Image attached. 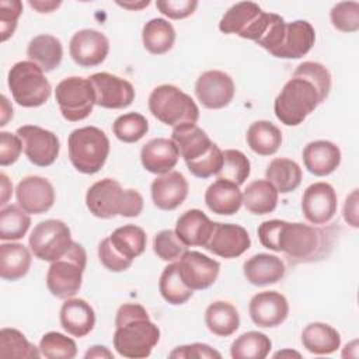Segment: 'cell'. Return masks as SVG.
<instances>
[{
  "instance_id": "cell-54",
  "label": "cell",
  "mask_w": 359,
  "mask_h": 359,
  "mask_svg": "<svg viewBox=\"0 0 359 359\" xmlns=\"http://www.w3.org/2000/svg\"><path fill=\"white\" fill-rule=\"evenodd\" d=\"M84 358L86 359H90V358H108V359H112L114 355L112 352L107 348V346H102V345H94L91 346L86 353H84Z\"/></svg>"
},
{
  "instance_id": "cell-7",
  "label": "cell",
  "mask_w": 359,
  "mask_h": 359,
  "mask_svg": "<svg viewBox=\"0 0 359 359\" xmlns=\"http://www.w3.org/2000/svg\"><path fill=\"white\" fill-rule=\"evenodd\" d=\"M69 158L73 167L83 174L98 172L109 154V139L95 126L74 129L67 139Z\"/></svg>"
},
{
  "instance_id": "cell-50",
  "label": "cell",
  "mask_w": 359,
  "mask_h": 359,
  "mask_svg": "<svg viewBox=\"0 0 359 359\" xmlns=\"http://www.w3.org/2000/svg\"><path fill=\"white\" fill-rule=\"evenodd\" d=\"M171 359H220L222 355L208 344L194 342L174 348L170 355Z\"/></svg>"
},
{
  "instance_id": "cell-35",
  "label": "cell",
  "mask_w": 359,
  "mask_h": 359,
  "mask_svg": "<svg viewBox=\"0 0 359 359\" xmlns=\"http://www.w3.org/2000/svg\"><path fill=\"white\" fill-rule=\"evenodd\" d=\"M279 192L268 180H255L243 192V205L252 215H268L276 209Z\"/></svg>"
},
{
  "instance_id": "cell-42",
  "label": "cell",
  "mask_w": 359,
  "mask_h": 359,
  "mask_svg": "<svg viewBox=\"0 0 359 359\" xmlns=\"http://www.w3.org/2000/svg\"><path fill=\"white\" fill-rule=\"evenodd\" d=\"M31 224L29 213L20 205H8L0 210V240L15 241L21 240Z\"/></svg>"
},
{
  "instance_id": "cell-32",
  "label": "cell",
  "mask_w": 359,
  "mask_h": 359,
  "mask_svg": "<svg viewBox=\"0 0 359 359\" xmlns=\"http://www.w3.org/2000/svg\"><path fill=\"white\" fill-rule=\"evenodd\" d=\"M302 344L313 355H331L341 346V335L330 324L310 323L302 331Z\"/></svg>"
},
{
  "instance_id": "cell-8",
  "label": "cell",
  "mask_w": 359,
  "mask_h": 359,
  "mask_svg": "<svg viewBox=\"0 0 359 359\" xmlns=\"http://www.w3.org/2000/svg\"><path fill=\"white\" fill-rule=\"evenodd\" d=\"M320 102L316 87L306 79L292 77L275 98L276 118L286 126H297L317 108Z\"/></svg>"
},
{
  "instance_id": "cell-4",
  "label": "cell",
  "mask_w": 359,
  "mask_h": 359,
  "mask_svg": "<svg viewBox=\"0 0 359 359\" xmlns=\"http://www.w3.org/2000/svg\"><path fill=\"white\" fill-rule=\"evenodd\" d=\"M86 205L90 213L100 219L115 216L137 217L143 210V196L136 189H123L114 178L94 182L86 194Z\"/></svg>"
},
{
  "instance_id": "cell-2",
  "label": "cell",
  "mask_w": 359,
  "mask_h": 359,
  "mask_svg": "<svg viewBox=\"0 0 359 359\" xmlns=\"http://www.w3.org/2000/svg\"><path fill=\"white\" fill-rule=\"evenodd\" d=\"M160 341V330L139 303L122 304L115 317L114 348L129 359L147 358Z\"/></svg>"
},
{
  "instance_id": "cell-44",
  "label": "cell",
  "mask_w": 359,
  "mask_h": 359,
  "mask_svg": "<svg viewBox=\"0 0 359 359\" xmlns=\"http://www.w3.org/2000/svg\"><path fill=\"white\" fill-rule=\"evenodd\" d=\"M149 130L147 119L137 112H128L114 121L112 132L123 143L139 142Z\"/></svg>"
},
{
  "instance_id": "cell-37",
  "label": "cell",
  "mask_w": 359,
  "mask_h": 359,
  "mask_svg": "<svg viewBox=\"0 0 359 359\" xmlns=\"http://www.w3.org/2000/svg\"><path fill=\"white\" fill-rule=\"evenodd\" d=\"M302 178L303 172L300 165L290 158H273L265 170V180H268L280 194H289L297 189Z\"/></svg>"
},
{
  "instance_id": "cell-13",
  "label": "cell",
  "mask_w": 359,
  "mask_h": 359,
  "mask_svg": "<svg viewBox=\"0 0 359 359\" xmlns=\"http://www.w3.org/2000/svg\"><path fill=\"white\" fill-rule=\"evenodd\" d=\"M69 226L57 219L39 222L29 234L28 244L31 252L41 261L53 262L63 257L72 245Z\"/></svg>"
},
{
  "instance_id": "cell-29",
  "label": "cell",
  "mask_w": 359,
  "mask_h": 359,
  "mask_svg": "<svg viewBox=\"0 0 359 359\" xmlns=\"http://www.w3.org/2000/svg\"><path fill=\"white\" fill-rule=\"evenodd\" d=\"M215 222H212L202 210L189 209L184 212L175 224V233L185 245H206Z\"/></svg>"
},
{
  "instance_id": "cell-19",
  "label": "cell",
  "mask_w": 359,
  "mask_h": 359,
  "mask_svg": "<svg viewBox=\"0 0 359 359\" xmlns=\"http://www.w3.org/2000/svg\"><path fill=\"white\" fill-rule=\"evenodd\" d=\"M251 247L248 231L234 223L215 222L205 248L222 258H237Z\"/></svg>"
},
{
  "instance_id": "cell-34",
  "label": "cell",
  "mask_w": 359,
  "mask_h": 359,
  "mask_svg": "<svg viewBox=\"0 0 359 359\" xmlns=\"http://www.w3.org/2000/svg\"><path fill=\"white\" fill-rule=\"evenodd\" d=\"M31 266V252L20 243H3L0 245V276L4 280H18L27 275Z\"/></svg>"
},
{
  "instance_id": "cell-15",
  "label": "cell",
  "mask_w": 359,
  "mask_h": 359,
  "mask_svg": "<svg viewBox=\"0 0 359 359\" xmlns=\"http://www.w3.org/2000/svg\"><path fill=\"white\" fill-rule=\"evenodd\" d=\"M88 80L94 88L95 104L101 108L123 109L135 100L133 86L122 77L101 72L91 74Z\"/></svg>"
},
{
  "instance_id": "cell-12",
  "label": "cell",
  "mask_w": 359,
  "mask_h": 359,
  "mask_svg": "<svg viewBox=\"0 0 359 359\" xmlns=\"http://www.w3.org/2000/svg\"><path fill=\"white\" fill-rule=\"evenodd\" d=\"M55 100L62 116L69 122L86 119L95 105V94L90 80L77 76L66 77L56 86Z\"/></svg>"
},
{
  "instance_id": "cell-10",
  "label": "cell",
  "mask_w": 359,
  "mask_h": 359,
  "mask_svg": "<svg viewBox=\"0 0 359 359\" xmlns=\"http://www.w3.org/2000/svg\"><path fill=\"white\" fill-rule=\"evenodd\" d=\"M87 254L81 244L73 241L69 251L50 262L46 273V286L57 299H70L81 287Z\"/></svg>"
},
{
  "instance_id": "cell-18",
  "label": "cell",
  "mask_w": 359,
  "mask_h": 359,
  "mask_svg": "<svg viewBox=\"0 0 359 359\" xmlns=\"http://www.w3.org/2000/svg\"><path fill=\"white\" fill-rule=\"evenodd\" d=\"M69 52L76 65L81 67H94L107 59L109 41L97 29H80L72 36Z\"/></svg>"
},
{
  "instance_id": "cell-24",
  "label": "cell",
  "mask_w": 359,
  "mask_h": 359,
  "mask_svg": "<svg viewBox=\"0 0 359 359\" xmlns=\"http://www.w3.org/2000/svg\"><path fill=\"white\" fill-rule=\"evenodd\" d=\"M180 158L177 144L171 139L156 137L149 140L140 151V161L146 171L157 175L172 171Z\"/></svg>"
},
{
  "instance_id": "cell-23",
  "label": "cell",
  "mask_w": 359,
  "mask_h": 359,
  "mask_svg": "<svg viewBox=\"0 0 359 359\" xmlns=\"http://www.w3.org/2000/svg\"><path fill=\"white\" fill-rule=\"evenodd\" d=\"M188 188V181L180 171L158 175L150 187L153 203L161 210H174L187 199Z\"/></svg>"
},
{
  "instance_id": "cell-21",
  "label": "cell",
  "mask_w": 359,
  "mask_h": 359,
  "mask_svg": "<svg viewBox=\"0 0 359 359\" xmlns=\"http://www.w3.org/2000/svg\"><path fill=\"white\" fill-rule=\"evenodd\" d=\"M252 323L261 328L280 325L289 314L287 299L276 290H265L254 294L248 304Z\"/></svg>"
},
{
  "instance_id": "cell-52",
  "label": "cell",
  "mask_w": 359,
  "mask_h": 359,
  "mask_svg": "<svg viewBox=\"0 0 359 359\" xmlns=\"http://www.w3.org/2000/svg\"><path fill=\"white\" fill-rule=\"evenodd\" d=\"M22 151V142L15 133L0 132V165L14 164Z\"/></svg>"
},
{
  "instance_id": "cell-57",
  "label": "cell",
  "mask_w": 359,
  "mask_h": 359,
  "mask_svg": "<svg viewBox=\"0 0 359 359\" xmlns=\"http://www.w3.org/2000/svg\"><path fill=\"white\" fill-rule=\"evenodd\" d=\"M1 111H3V114H1V122H0V126H4V125L7 123V121H8L6 115H8L10 118L13 116V108L8 105V101H7L6 95H1Z\"/></svg>"
},
{
  "instance_id": "cell-36",
  "label": "cell",
  "mask_w": 359,
  "mask_h": 359,
  "mask_svg": "<svg viewBox=\"0 0 359 359\" xmlns=\"http://www.w3.org/2000/svg\"><path fill=\"white\" fill-rule=\"evenodd\" d=\"M245 139L254 153L272 156L282 144V132L269 121H255L247 129Z\"/></svg>"
},
{
  "instance_id": "cell-28",
  "label": "cell",
  "mask_w": 359,
  "mask_h": 359,
  "mask_svg": "<svg viewBox=\"0 0 359 359\" xmlns=\"http://www.w3.org/2000/svg\"><path fill=\"white\" fill-rule=\"evenodd\" d=\"M285 262L272 254L259 252L243 264L245 279L254 286H266L279 282L285 276Z\"/></svg>"
},
{
  "instance_id": "cell-47",
  "label": "cell",
  "mask_w": 359,
  "mask_h": 359,
  "mask_svg": "<svg viewBox=\"0 0 359 359\" xmlns=\"http://www.w3.org/2000/svg\"><path fill=\"white\" fill-rule=\"evenodd\" d=\"M153 251L160 259L167 262H174V261H178L188 251V245H185L180 240L175 230L167 229V230L158 231L154 236Z\"/></svg>"
},
{
  "instance_id": "cell-16",
  "label": "cell",
  "mask_w": 359,
  "mask_h": 359,
  "mask_svg": "<svg viewBox=\"0 0 359 359\" xmlns=\"http://www.w3.org/2000/svg\"><path fill=\"white\" fill-rule=\"evenodd\" d=\"M236 93L233 79L222 70L203 72L195 83V95L208 109L227 107Z\"/></svg>"
},
{
  "instance_id": "cell-22",
  "label": "cell",
  "mask_w": 359,
  "mask_h": 359,
  "mask_svg": "<svg viewBox=\"0 0 359 359\" xmlns=\"http://www.w3.org/2000/svg\"><path fill=\"white\" fill-rule=\"evenodd\" d=\"M15 198L18 205L29 215H41L48 212L55 203L53 185L43 177H24L17 188Z\"/></svg>"
},
{
  "instance_id": "cell-11",
  "label": "cell",
  "mask_w": 359,
  "mask_h": 359,
  "mask_svg": "<svg viewBox=\"0 0 359 359\" xmlns=\"http://www.w3.org/2000/svg\"><path fill=\"white\" fill-rule=\"evenodd\" d=\"M275 13H265L257 3L240 1L233 4L222 17L219 29L258 43L269 29Z\"/></svg>"
},
{
  "instance_id": "cell-43",
  "label": "cell",
  "mask_w": 359,
  "mask_h": 359,
  "mask_svg": "<svg viewBox=\"0 0 359 359\" xmlns=\"http://www.w3.org/2000/svg\"><path fill=\"white\" fill-rule=\"evenodd\" d=\"M251 171V163L247 156L236 149H227L223 151V164L219 170L217 180H226L236 185L245 182Z\"/></svg>"
},
{
  "instance_id": "cell-51",
  "label": "cell",
  "mask_w": 359,
  "mask_h": 359,
  "mask_svg": "<svg viewBox=\"0 0 359 359\" xmlns=\"http://www.w3.org/2000/svg\"><path fill=\"white\" fill-rule=\"evenodd\" d=\"M157 10L171 20H182L194 14L198 7L196 0H157Z\"/></svg>"
},
{
  "instance_id": "cell-14",
  "label": "cell",
  "mask_w": 359,
  "mask_h": 359,
  "mask_svg": "<svg viewBox=\"0 0 359 359\" xmlns=\"http://www.w3.org/2000/svg\"><path fill=\"white\" fill-rule=\"evenodd\" d=\"M22 142V150L27 158L38 167H48L53 164L59 156V137L41 126L22 125L15 132Z\"/></svg>"
},
{
  "instance_id": "cell-41",
  "label": "cell",
  "mask_w": 359,
  "mask_h": 359,
  "mask_svg": "<svg viewBox=\"0 0 359 359\" xmlns=\"http://www.w3.org/2000/svg\"><path fill=\"white\" fill-rule=\"evenodd\" d=\"M41 355L39 346L31 344L25 335L15 328H1L0 331V358L17 359H38Z\"/></svg>"
},
{
  "instance_id": "cell-49",
  "label": "cell",
  "mask_w": 359,
  "mask_h": 359,
  "mask_svg": "<svg viewBox=\"0 0 359 359\" xmlns=\"http://www.w3.org/2000/svg\"><path fill=\"white\" fill-rule=\"evenodd\" d=\"M21 13H22V3L20 0H1L0 1L1 42H6L10 36H13Z\"/></svg>"
},
{
  "instance_id": "cell-31",
  "label": "cell",
  "mask_w": 359,
  "mask_h": 359,
  "mask_svg": "<svg viewBox=\"0 0 359 359\" xmlns=\"http://www.w3.org/2000/svg\"><path fill=\"white\" fill-rule=\"evenodd\" d=\"M27 56L48 73L59 67L62 63L63 46L56 36L50 34H41L29 41L27 46Z\"/></svg>"
},
{
  "instance_id": "cell-27",
  "label": "cell",
  "mask_w": 359,
  "mask_h": 359,
  "mask_svg": "<svg viewBox=\"0 0 359 359\" xmlns=\"http://www.w3.org/2000/svg\"><path fill=\"white\" fill-rule=\"evenodd\" d=\"M341 150L330 140H313L303 149V163L309 172L325 177L334 172L341 164Z\"/></svg>"
},
{
  "instance_id": "cell-20",
  "label": "cell",
  "mask_w": 359,
  "mask_h": 359,
  "mask_svg": "<svg viewBox=\"0 0 359 359\" xmlns=\"http://www.w3.org/2000/svg\"><path fill=\"white\" fill-rule=\"evenodd\" d=\"M177 262L182 280L192 290L210 287L220 272V264L216 259L198 251H187Z\"/></svg>"
},
{
  "instance_id": "cell-53",
  "label": "cell",
  "mask_w": 359,
  "mask_h": 359,
  "mask_svg": "<svg viewBox=\"0 0 359 359\" xmlns=\"http://www.w3.org/2000/svg\"><path fill=\"white\" fill-rule=\"evenodd\" d=\"M344 219L352 227H358V189H353L345 199L344 205Z\"/></svg>"
},
{
  "instance_id": "cell-39",
  "label": "cell",
  "mask_w": 359,
  "mask_h": 359,
  "mask_svg": "<svg viewBox=\"0 0 359 359\" xmlns=\"http://www.w3.org/2000/svg\"><path fill=\"white\" fill-rule=\"evenodd\" d=\"M158 290L161 297L172 306H180L187 303L194 294V290L189 289L182 280L177 261L170 262L163 269L158 280Z\"/></svg>"
},
{
  "instance_id": "cell-25",
  "label": "cell",
  "mask_w": 359,
  "mask_h": 359,
  "mask_svg": "<svg viewBox=\"0 0 359 359\" xmlns=\"http://www.w3.org/2000/svg\"><path fill=\"white\" fill-rule=\"evenodd\" d=\"M316 42V31L306 20L286 22V31L280 46L273 52L275 57L300 59L310 52Z\"/></svg>"
},
{
  "instance_id": "cell-9",
  "label": "cell",
  "mask_w": 359,
  "mask_h": 359,
  "mask_svg": "<svg viewBox=\"0 0 359 359\" xmlns=\"http://www.w3.org/2000/svg\"><path fill=\"white\" fill-rule=\"evenodd\" d=\"M7 84L14 101L24 108L43 105L52 93L45 72L31 60H21L11 66Z\"/></svg>"
},
{
  "instance_id": "cell-3",
  "label": "cell",
  "mask_w": 359,
  "mask_h": 359,
  "mask_svg": "<svg viewBox=\"0 0 359 359\" xmlns=\"http://www.w3.org/2000/svg\"><path fill=\"white\" fill-rule=\"evenodd\" d=\"M171 140L177 144L189 172L198 178L216 175L223 164V151L210 140L208 133L196 125L172 129Z\"/></svg>"
},
{
  "instance_id": "cell-38",
  "label": "cell",
  "mask_w": 359,
  "mask_h": 359,
  "mask_svg": "<svg viewBox=\"0 0 359 359\" xmlns=\"http://www.w3.org/2000/svg\"><path fill=\"white\" fill-rule=\"evenodd\" d=\"M142 41L147 52L164 55L174 46L175 29L164 18H151L143 25Z\"/></svg>"
},
{
  "instance_id": "cell-26",
  "label": "cell",
  "mask_w": 359,
  "mask_h": 359,
  "mask_svg": "<svg viewBox=\"0 0 359 359\" xmlns=\"http://www.w3.org/2000/svg\"><path fill=\"white\" fill-rule=\"evenodd\" d=\"M60 325L76 338L88 335L95 325V311L84 299H66L60 307Z\"/></svg>"
},
{
  "instance_id": "cell-45",
  "label": "cell",
  "mask_w": 359,
  "mask_h": 359,
  "mask_svg": "<svg viewBox=\"0 0 359 359\" xmlns=\"http://www.w3.org/2000/svg\"><path fill=\"white\" fill-rule=\"evenodd\" d=\"M39 351L48 359H73L77 355V345L72 338L50 331L41 338Z\"/></svg>"
},
{
  "instance_id": "cell-56",
  "label": "cell",
  "mask_w": 359,
  "mask_h": 359,
  "mask_svg": "<svg viewBox=\"0 0 359 359\" xmlns=\"http://www.w3.org/2000/svg\"><path fill=\"white\" fill-rule=\"evenodd\" d=\"M0 181H1V201H0V205H1V208H4L10 195L13 194V184L4 172L0 174Z\"/></svg>"
},
{
  "instance_id": "cell-6",
  "label": "cell",
  "mask_w": 359,
  "mask_h": 359,
  "mask_svg": "<svg viewBox=\"0 0 359 359\" xmlns=\"http://www.w3.org/2000/svg\"><path fill=\"white\" fill-rule=\"evenodd\" d=\"M146 233L135 224H125L112 231L98 245V258L111 272L126 271L133 259L146 250Z\"/></svg>"
},
{
  "instance_id": "cell-1",
  "label": "cell",
  "mask_w": 359,
  "mask_h": 359,
  "mask_svg": "<svg viewBox=\"0 0 359 359\" xmlns=\"http://www.w3.org/2000/svg\"><path fill=\"white\" fill-rule=\"evenodd\" d=\"M259 243L272 251L283 252L290 262H309L325 252L327 234L324 230L286 220L272 219L258 226Z\"/></svg>"
},
{
  "instance_id": "cell-5",
  "label": "cell",
  "mask_w": 359,
  "mask_h": 359,
  "mask_svg": "<svg viewBox=\"0 0 359 359\" xmlns=\"http://www.w3.org/2000/svg\"><path fill=\"white\" fill-rule=\"evenodd\" d=\"M149 109L156 119L172 129L196 125L199 119V108L191 95L172 84L157 86L150 93Z\"/></svg>"
},
{
  "instance_id": "cell-58",
  "label": "cell",
  "mask_w": 359,
  "mask_h": 359,
  "mask_svg": "<svg viewBox=\"0 0 359 359\" xmlns=\"http://www.w3.org/2000/svg\"><path fill=\"white\" fill-rule=\"evenodd\" d=\"M116 4L118 6H121V7H123V8H129V10H140V8H143V7H146V6H149L150 4V1L149 0H146V1H139V3H122V1H116Z\"/></svg>"
},
{
  "instance_id": "cell-55",
  "label": "cell",
  "mask_w": 359,
  "mask_h": 359,
  "mask_svg": "<svg viewBox=\"0 0 359 359\" xmlns=\"http://www.w3.org/2000/svg\"><path fill=\"white\" fill-rule=\"evenodd\" d=\"M28 4L32 7V8H35L38 13H52L55 8H57L62 3L60 1H32V0H29L28 1Z\"/></svg>"
},
{
  "instance_id": "cell-17",
  "label": "cell",
  "mask_w": 359,
  "mask_h": 359,
  "mask_svg": "<svg viewBox=\"0 0 359 359\" xmlns=\"http://www.w3.org/2000/svg\"><path fill=\"white\" fill-rule=\"evenodd\" d=\"M337 192L328 182L309 185L302 196V212L311 224H327L337 213Z\"/></svg>"
},
{
  "instance_id": "cell-40",
  "label": "cell",
  "mask_w": 359,
  "mask_h": 359,
  "mask_svg": "<svg viewBox=\"0 0 359 359\" xmlns=\"http://www.w3.org/2000/svg\"><path fill=\"white\" fill-rule=\"evenodd\" d=\"M271 348L269 337L259 331H248L231 342L230 355L233 359H265Z\"/></svg>"
},
{
  "instance_id": "cell-48",
  "label": "cell",
  "mask_w": 359,
  "mask_h": 359,
  "mask_svg": "<svg viewBox=\"0 0 359 359\" xmlns=\"http://www.w3.org/2000/svg\"><path fill=\"white\" fill-rule=\"evenodd\" d=\"M334 28L341 32H356L359 29V3L341 1L337 3L330 13Z\"/></svg>"
},
{
  "instance_id": "cell-30",
  "label": "cell",
  "mask_w": 359,
  "mask_h": 359,
  "mask_svg": "<svg viewBox=\"0 0 359 359\" xmlns=\"http://www.w3.org/2000/svg\"><path fill=\"white\" fill-rule=\"evenodd\" d=\"M205 203L216 215L231 216L240 210L243 194L238 185L226 180H216L205 192Z\"/></svg>"
},
{
  "instance_id": "cell-33",
  "label": "cell",
  "mask_w": 359,
  "mask_h": 359,
  "mask_svg": "<svg viewBox=\"0 0 359 359\" xmlns=\"http://www.w3.org/2000/svg\"><path fill=\"white\" fill-rule=\"evenodd\" d=\"M205 324L212 334L230 337L240 327V314L231 303L216 300L205 310Z\"/></svg>"
},
{
  "instance_id": "cell-59",
  "label": "cell",
  "mask_w": 359,
  "mask_h": 359,
  "mask_svg": "<svg viewBox=\"0 0 359 359\" xmlns=\"http://www.w3.org/2000/svg\"><path fill=\"white\" fill-rule=\"evenodd\" d=\"M283 355H289V356L292 355V356H297V358H300V353H297V352H293V351H292V352H290V351H283V352H278V353H275L273 356H275V358H279V356H283Z\"/></svg>"
},
{
  "instance_id": "cell-46",
  "label": "cell",
  "mask_w": 359,
  "mask_h": 359,
  "mask_svg": "<svg viewBox=\"0 0 359 359\" xmlns=\"http://www.w3.org/2000/svg\"><path fill=\"white\" fill-rule=\"evenodd\" d=\"M293 77L309 80L317 90L320 102H324L331 90V74L328 69L318 62H303L293 72Z\"/></svg>"
}]
</instances>
